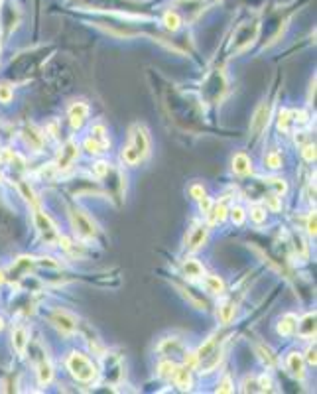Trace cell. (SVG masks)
Masks as SVG:
<instances>
[{"label": "cell", "instance_id": "cell-1", "mask_svg": "<svg viewBox=\"0 0 317 394\" xmlns=\"http://www.w3.org/2000/svg\"><path fill=\"white\" fill-rule=\"evenodd\" d=\"M195 359H197L195 365L199 367L201 372H211L219 365V361H221V339L219 337L207 339L199 347V351L195 353Z\"/></svg>", "mask_w": 317, "mask_h": 394}, {"label": "cell", "instance_id": "cell-2", "mask_svg": "<svg viewBox=\"0 0 317 394\" xmlns=\"http://www.w3.org/2000/svg\"><path fill=\"white\" fill-rule=\"evenodd\" d=\"M67 369L79 382H91L97 377V369L83 353H71L67 357Z\"/></svg>", "mask_w": 317, "mask_h": 394}, {"label": "cell", "instance_id": "cell-3", "mask_svg": "<svg viewBox=\"0 0 317 394\" xmlns=\"http://www.w3.org/2000/svg\"><path fill=\"white\" fill-rule=\"evenodd\" d=\"M34 221H36V229H38L39 237L44 239V242H46L48 246H57V244H59V233L55 229V225H53V221L50 219V215H46L44 211L36 209Z\"/></svg>", "mask_w": 317, "mask_h": 394}, {"label": "cell", "instance_id": "cell-4", "mask_svg": "<svg viewBox=\"0 0 317 394\" xmlns=\"http://www.w3.org/2000/svg\"><path fill=\"white\" fill-rule=\"evenodd\" d=\"M69 219H71L73 231H75L79 237H83V239H95V237H97L95 223H93L81 209H71V211H69Z\"/></svg>", "mask_w": 317, "mask_h": 394}, {"label": "cell", "instance_id": "cell-5", "mask_svg": "<svg viewBox=\"0 0 317 394\" xmlns=\"http://www.w3.org/2000/svg\"><path fill=\"white\" fill-rule=\"evenodd\" d=\"M77 156H79V146H77L73 140H69L64 148H61V154H59V158H57L55 170L65 172L67 168H71V164L77 160Z\"/></svg>", "mask_w": 317, "mask_h": 394}, {"label": "cell", "instance_id": "cell-6", "mask_svg": "<svg viewBox=\"0 0 317 394\" xmlns=\"http://www.w3.org/2000/svg\"><path fill=\"white\" fill-rule=\"evenodd\" d=\"M268 120H270V105L262 102V105L256 109L252 120H250V130H252L254 136H258V134L268 127Z\"/></svg>", "mask_w": 317, "mask_h": 394}, {"label": "cell", "instance_id": "cell-7", "mask_svg": "<svg viewBox=\"0 0 317 394\" xmlns=\"http://www.w3.org/2000/svg\"><path fill=\"white\" fill-rule=\"evenodd\" d=\"M51 323L61 331V333H73V331L77 329L75 318H73V316H69L67 312H61V309H57V312L51 316Z\"/></svg>", "mask_w": 317, "mask_h": 394}, {"label": "cell", "instance_id": "cell-8", "mask_svg": "<svg viewBox=\"0 0 317 394\" xmlns=\"http://www.w3.org/2000/svg\"><path fill=\"white\" fill-rule=\"evenodd\" d=\"M132 132H134V134H132V142H130V144L138 150L142 158H146L148 152H150V140H148V132H146V128L144 127H134Z\"/></svg>", "mask_w": 317, "mask_h": 394}, {"label": "cell", "instance_id": "cell-9", "mask_svg": "<svg viewBox=\"0 0 317 394\" xmlns=\"http://www.w3.org/2000/svg\"><path fill=\"white\" fill-rule=\"evenodd\" d=\"M87 115H89V107H87L85 102L71 105V107H69V122H71V127L81 128L83 122H85V118H87Z\"/></svg>", "mask_w": 317, "mask_h": 394}, {"label": "cell", "instance_id": "cell-10", "mask_svg": "<svg viewBox=\"0 0 317 394\" xmlns=\"http://www.w3.org/2000/svg\"><path fill=\"white\" fill-rule=\"evenodd\" d=\"M233 172L239 174V176H248L252 172V164H250V158L246 154H237L233 158Z\"/></svg>", "mask_w": 317, "mask_h": 394}, {"label": "cell", "instance_id": "cell-11", "mask_svg": "<svg viewBox=\"0 0 317 394\" xmlns=\"http://www.w3.org/2000/svg\"><path fill=\"white\" fill-rule=\"evenodd\" d=\"M295 325H298V318L293 314H286L278 321V333L282 337H290L295 333Z\"/></svg>", "mask_w": 317, "mask_h": 394}, {"label": "cell", "instance_id": "cell-12", "mask_svg": "<svg viewBox=\"0 0 317 394\" xmlns=\"http://www.w3.org/2000/svg\"><path fill=\"white\" fill-rule=\"evenodd\" d=\"M174 381L181 390H189L191 388V367H176L174 370Z\"/></svg>", "mask_w": 317, "mask_h": 394}, {"label": "cell", "instance_id": "cell-13", "mask_svg": "<svg viewBox=\"0 0 317 394\" xmlns=\"http://www.w3.org/2000/svg\"><path fill=\"white\" fill-rule=\"evenodd\" d=\"M207 231H209V229L201 225V227H195V231L191 233L189 242H187V244H189V251H191V253L199 251V248H201V246L205 244V241H207Z\"/></svg>", "mask_w": 317, "mask_h": 394}, {"label": "cell", "instance_id": "cell-14", "mask_svg": "<svg viewBox=\"0 0 317 394\" xmlns=\"http://www.w3.org/2000/svg\"><path fill=\"white\" fill-rule=\"evenodd\" d=\"M12 343L18 355H26V347H28V331L24 327H16L12 331Z\"/></svg>", "mask_w": 317, "mask_h": 394}, {"label": "cell", "instance_id": "cell-15", "mask_svg": "<svg viewBox=\"0 0 317 394\" xmlns=\"http://www.w3.org/2000/svg\"><path fill=\"white\" fill-rule=\"evenodd\" d=\"M295 331L302 335V337H311L315 335V314H307L302 323L295 325Z\"/></svg>", "mask_w": 317, "mask_h": 394}, {"label": "cell", "instance_id": "cell-16", "mask_svg": "<svg viewBox=\"0 0 317 394\" xmlns=\"http://www.w3.org/2000/svg\"><path fill=\"white\" fill-rule=\"evenodd\" d=\"M183 274L191 280L203 278L205 270H203V266H201V262H197V260L189 258V260H185V262H183Z\"/></svg>", "mask_w": 317, "mask_h": 394}, {"label": "cell", "instance_id": "cell-17", "mask_svg": "<svg viewBox=\"0 0 317 394\" xmlns=\"http://www.w3.org/2000/svg\"><path fill=\"white\" fill-rule=\"evenodd\" d=\"M288 369H290V372H292L295 379H304L305 370H304V359H302V355L292 353V355L288 357Z\"/></svg>", "mask_w": 317, "mask_h": 394}, {"label": "cell", "instance_id": "cell-18", "mask_svg": "<svg viewBox=\"0 0 317 394\" xmlns=\"http://www.w3.org/2000/svg\"><path fill=\"white\" fill-rule=\"evenodd\" d=\"M91 140H95L99 146H101L102 150L104 148H109V134H107V128H104V125H95V127L91 128Z\"/></svg>", "mask_w": 317, "mask_h": 394}, {"label": "cell", "instance_id": "cell-19", "mask_svg": "<svg viewBox=\"0 0 317 394\" xmlns=\"http://www.w3.org/2000/svg\"><path fill=\"white\" fill-rule=\"evenodd\" d=\"M205 288H207V292L209 294L221 296V294L225 292V282L219 278V276H215V274H211V276L205 278Z\"/></svg>", "mask_w": 317, "mask_h": 394}, {"label": "cell", "instance_id": "cell-20", "mask_svg": "<svg viewBox=\"0 0 317 394\" xmlns=\"http://www.w3.org/2000/svg\"><path fill=\"white\" fill-rule=\"evenodd\" d=\"M24 138H26V142H28V144H30V146L36 150V152H38L39 148H41V144H44V136H41V134H39V132L34 127L26 128V130H24Z\"/></svg>", "mask_w": 317, "mask_h": 394}, {"label": "cell", "instance_id": "cell-21", "mask_svg": "<svg viewBox=\"0 0 317 394\" xmlns=\"http://www.w3.org/2000/svg\"><path fill=\"white\" fill-rule=\"evenodd\" d=\"M53 379V367H51L48 361H41L38 367V382L41 386H48Z\"/></svg>", "mask_w": 317, "mask_h": 394}, {"label": "cell", "instance_id": "cell-22", "mask_svg": "<svg viewBox=\"0 0 317 394\" xmlns=\"http://www.w3.org/2000/svg\"><path fill=\"white\" fill-rule=\"evenodd\" d=\"M207 215H209V223H211V225L223 223L225 217H227V205L219 203V205H215V207H211V211H209Z\"/></svg>", "mask_w": 317, "mask_h": 394}, {"label": "cell", "instance_id": "cell-23", "mask_svg": "<svg viewBox=\"0 0 317 394\" xmlns=\"http://www.w3.org/2000/svg\"><path fill=\"white\" fill-rule=\"evenodd\" d=\"M233 318H235V304L233 302H223L221 304V307H219V319H221V323H230L233 321Z\"/></svg>", "mask_w": 317, "mask_h": 394}, {"label": "cell", "instance_id": "cell-24", "mask_svg": "<svg viewBox=\"0 0 317 394\" xmlns=\"http://www.w3.org/2000/svg\"><path fill=\"white\" fill-rule=\"evenodd\" d=\"M122 160H124V164H128V165H136V164H140V160H144V158L140 156V152L132 146V144H128L126 148L122 150Z\"/></svg>", "mask_w": 317, "mask_h": 394}, {"label": "cell", "instance_id": "cell-25", "mask_svg": "<svg viewBox=\"0 0 317 394\" xmlns=\"http://www.w3.org/2000/svg\"><path fill=\"white\" fill-rule=\"evenodd\" d=\"M164 24L167 30H172V32H176L179 26H181V18H179V14L176 10H167L164 14Z\"/></svg>", "mask_w": 317, "mask_h": 394}, {"label": "cell", "instance_id": "cell-26", "mask_svg": "<svg viewBox=\"0 0 317 394\" xmlns=\"http://www.w3.org/2000/svg\"><path fill=\"white\" fill-rule=\"evenodd\" d=\"M18 188H20V193H22V197H24L28 203L34 205V207L38 205V197H36V193H34V190L30 188V183H28V181H20V183H18Z\"/></svg>", "mask_w": 317, "mask_h": 394}, {"label": "cell", "instance_id": "cell-27", "mask_svg": "<svg viewBox=\"0 0 317 394\" xmlns=\"http://www.w3.org/2000/svg\"><path fill=\"white\" fill-rule=\"evenodd\" d=\"M250 219H252L256 225H262L266 221V209L260 207V205H252L250 207Z\"/></svg>", "mask_w": 317, "mask_h": 394}, {"label": "cell", "instance_id": "cell-28", "mask_svg": "<svg viewBox=\"0 0 317 394\" xmlns=\"http://www.w3.org/2000/svg\"><path fill=\"white\" fill-rule=\"evenodd\" d=\"M292 122L293 120H292V113H290V111H280V115H278V128L280 130L288 132Z\"/></svg>", "mask_w": 317, "mask_h": 394}, {"label": "cell", "instance_id": "cell-29", "mask_svg": "<svg viewBox=\"0 0 317 394\" xmlns=\"http://www.w3.org/2000/svg\"><path fill=\"white\" fill-rule=\"evenodd\" d=\"M174 370H176V365H174L172 361H164V363H160V367H158V375H160L162 379H172V377H174Z\"/></svg>", "mask_w": 317, "mask_h": 394}, {"label": "cell", "instance_id": "cell-30", "mask_svg": "<svg viewBox=\"0 0 317 394\" xmlns=\"http://www.w3.org/2000/svg\"><path fill=\"white\" fill-rule=\"evenodd\" d=\"M266 168L270 170H280L282 168V156L278 152H270L266 156Z\"/></svg>", "mask_w": 317, "mask_h": 394}, {"label": "cell", "instance_id": "cell-31", "mask_svg": "<svg viewBox=\"0 0 317 394\" xmlns=\"http://www.w3.org/2000/svg\"><path fill=\"white\" fill-rule=\"evenodd\" d=\"M228 213H230V219H233L235 225H242V223H244V209H242V207L237 205V207H233Z\"/></svg>", "mask_w": 317, "mask_h": 394}, {"label": "cell", "instance_id": "cell-32", "mask_svg": "<svg viewBox=\"0 0 317 394\" xmlns=\"http://www.w3.org/2000/svg\"><path fill=\"white\" fill-rule=\"evenodd\" d=\"M302 156H304L305 162H315V144H305L302 148Z\"/></svg>", "mask_w": 317, "mask_h": 394}, {"label": "cell", "instance_id": "cell-33", "mask_svg": "<svg viewBox=\"0 0 317 394\" xmlns=\"http://www.w3.org/2000/svg\"><path fill=\"white\" fill-rule=\"evenodd\" d=\"M268 183H270V185H274V190H276V193H278V195H282V193H286V191H288V183H286L284 179L270 178V179H268Z\"/></svg>", "mask_w": 317, "mask_h": 394}, {"label": "cell", "instance_id": "cell-34", "mask_svg": "<svg viewBox=\"0 0 317 394\" xmlns=\"http://www.w3.org/2000/svg\"><path fill=\"white\" fill-rule=\"evenodd\" d=\"M258 353H260V359L266 363L268 367L274 365V357H272V351H270V349H264V345H258Z\"/></svg>", "mask_w": 317, "mask_h": 394}, {"label": "cell", "instance_id": "cell-35", "mask_svg": "<svg viewBox=\"0 0 317 394\" xmlns=\"http://www.w3.org/2000/svg\"><path fill=\"white\" fill-rule=\"evenodd\" d=\"M83 146H85V150H87V152H89V154H95V156H99V154L104 152L101 146H99V144H97L95 140H91V138L85 140V144H83Z\"/></svg>", "mask_w": 317, "mask_h": 394}, {"label": "cell", "instance_id": "cell-36", "mask_svg": "<svg viewBox=\"0 0 317 394\" xmlns=\"http://www.w3.org/2000/svg\"><path fill=\"white\" fill-rule=\"evenodd\" d=\"M93 172H95L97 178H104V176H109V164L107 162H97L93 165Z\"/></svg>", "mask_w": 317, "mask_h": 394}, {"label": "cell", "instance_id": "cell-37", "mask_svg": "<svg viewBox=\"0 0 317 394\" xmlns=\"http://www.w3.org/2000/svg\"><path fill=\"white\" fill-rule=\"evenodd\" d=\"M14 97L12 89L8 85H0V102H10Z\"/></svg>", "mask_w": 317, "mask_h": 394}, {"label": "cell", "instance_id": "cell-38", "mask_svg": "<svg viewBox=\"0 0 317 394\" xmlns=\"http://www.w3.org/2000/svg\"><path fill=\"white\" fill-rule=\"evenodd\" d=\"M266 203H268V207H270L272 211H280V207H282V203H280L278 193H272V195H268V197H266Z\"/></svg>", "mask_w": 317, "mask_h": 394}, {"label": "cell", "instance_id": "cell-39", "mask_svg": "<svg viewBox=\"0 0 317 394\" xmlns=\"http://www.w3.org/2000/svg\"><path fill=\"white\" fill-rule=\"evenodd\" d=\"M235 388H233V382H230V379L228 377H225L223 381L219 382V386H217V392H233Z\"/></svg>", "mask_w": 317, "mask_h": 394}, {"label": "cell", "instance_id": "cell-40", "mask_svg": "<svg viewBox=\"0 0 317 394\" xmlns=\"http://www.w3.org/2000/svg\"><path fill=\"white\" fill-rule=\"evenodd\" d=\"M305 361H307L309 365H313V367H315V363H317V357H315V345H311V347L307 349V353H305Z\"/></svg>", "mask_w": 317, "mask_h": 394}, {"label": "cell", "instance_id": "cell-41", "mask_svg": "<svg viewBox=\"0 0 317 394\" xmlns=\"http://www.w3.org/2000/svg\"><path fill=\"white\" fill-rule=\"evenodd\" d=\"M189 193H191V197H193V199H201V197L205 195L203 185H191Z\"/></svg>", "mask_w": 317, "mask_h": 394}, {"label": "cell", "instance_id": "cell-42", "mask_svg": "<svg viewBox=\"0 0 317 394\" xmlns=\"http://www.w3.org/2000/svg\"><path fill=\"white\" fill-rule=\"evenodd\" d=\"M315 227H317V221H315V211L311 215L307 217V233L309 235H315Z\"/></svg>", "mask_w": 317, "mask_h": 394}, {"label": "cell", "instance_id": "cell-43", "mask_svg": "<svg viewBox=\"0 0 317 394\" xmlns=\"http://www.w3.org/2000/svg\"><path fill=\"white\" fill-rule=\"evenodd\" d=\"M199 201H201V211H203L205 215H207V213L211 211V207H213V201H211V199H209L207 195H203V197H201Z\"/></svg>", "mask_w": 317, "mask_h": 394}, {"label": "cell", "instance_id": "cell-44", "mask_svg": "<svg viewBox=\"0 0 317 394\" xmlns=\"http://www.w3.org/2000/svg\"><path fill=\"white\" fill-rule=\"evenodd\" d=\"M258 384H260V390H270V386H272V381H270V377L262 375V377L258 379Z\"/></svg>", "mask_w": 317, "mask_h": 394}, {"label": "cell", "instance_id": "cell-45", "mask_svg": "<svg viewBox=\"0 0 317 394\" xmlns=\"http://www.w3.org/2000/svg\"><path fill=\"white\" fill-rule=\"evenodd\" d=\"M292 120L293 122H298V125H304V122H307V115H305L304 111H298V113H292Z\"/></svg>", "mask_w": 317, "mask_h": 394}, {"label": "cell", "instance_id": "cell-46", "mask_svg": "<svg viewBox=\"0 0 317 394\" xmlns=\"http://www.w3.org/2000/svg\"><path fill=\"white\" fill-rule=\"evenodd\" d=\"M2 282H4V272L0 270V284H2Z\"/></svg>", "mask_w": 317, "mask_h": 394}, {"label": "cell", "instance_id": "cell-47", "mask_svg": "<svg viewBox=\"0 0 317 394\" xmlns=\"http://www.w3.org/2000/svg\"><path fill=\"white\" fill-rule=\"evenodd\" d=\"M2 327H4V319L0 318V329H2Z\"/></svg>", "mask_w": 317, "mask_h": 394}]
</instances>
